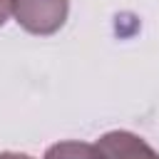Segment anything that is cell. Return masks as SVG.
Here are the masks:
<instances>
[{
  "instance_id": "cell-1",
  "label": "cell",
  "mask_w": 159,
  "mask_h": 159,
  "mask_svg": "<svg viewBox=\"0 0 159 159\" xmlns=\"http://www.w3.org/2000/svg\"><path fill=\"white\" fill-rule=\"evenodd\" d=\"M70 0H12L15 22L32 35H52L67 22Z\"/></svg>"
},
{
  "instance_id": "cell-2",
  "label": "cell",
  "mask_w": 159,
  "mask_h": 159,
  "mask_svg": "<svg viewBox=\"0 0 159 159\" xmlns=\"http://www.w3.org/2000/svg\"><path fill=\"white\" fill-rule=\"evenodd\" d=\"M97 147L102 149L104 159H159V154L134 132L114 129L97 139Z\"/></svg>"
},
{
  "instance_id": "cell-3",
  "label": "cell",
  "mask_w": 159,
  "mask_h": 159,
  "mask_svg": "<svg viewBox=\"0 0 159 159\" xmlns=\"http://www.w3.org/2000/svg\"><path fill=\"white\" fill-rule=\"evenodd\" d=\"M45 159H104L102 149L89 142H57L45 152Z\"/></svg>"
},
{
  "instance_id": "cell-4",
  "label": "cell",
  "mask_w": 159,
  "mask_h": 159,
  "mask_svg": "<svg viewBox=\"0 0 159 159\" xmlns=\"http://www.w3.org/2000/svg\"><path fill=\"white\" fill-rule=\"evenodd\" d=\"M10 12H12V0H0V27L7 22Z\"/></svg>"
},
{
  "instance_id": "cell-5",
  "label": "cell",
  "mask_w": 159,
  "mask_h": 159,
  "mask_svg": "<svg viewBox=\"0 0 159 159\" xmlns=\"http://www.w3.org/2000/svg\"><path fill=\"white\" fill-rule=\"evenodd\" d=\"M0 159H35V157L22 154V152H0Z\"/></svg>"
}]
</instances>
